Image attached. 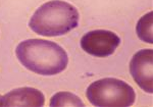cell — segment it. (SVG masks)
<instances>
[{"instance_id": "1", "label": "cell", "mask_w": 153, "mask_h": 107, "mask_svg": "<svg viewBox=\"0 0 153 107\" xmlns=\"http://www.w3.org/2000/svg\"><path fill=\"white\" fill-rule=\"evenodd\" d=\"M16 54L25 68L41 76L60 74L68 63V57L65 49L47 40H25L16 47Z\"/></svg>"}, {"instance_id": "2", "label": "cell", "mask_w": 153, "mask_h": 107, "mask_svg": "<svg viewBox=\"0 0 153 107\" xmlns=\"http://www.w3.org/2000/svg\"><path fill=\"white\" fill-rule=\"evenodd\" d=\"M79 19V12L74 5L61 0H52L44 3L34 12L29 27L40 36L57 37L76 28Z\"/></svg>"}, {"instance_id": "3", "label": "cell", "mask_w": 153, "mask_h": 107, "mask_svg": "<svg viewBox=\"0 0 153 107\" xmlns=\"http://www.w3.org/2000/svg\"><path fill=\"white\" fill-rule=\"evenodd\" d=\"M89 102L98 107H128L134 104L135 91L122 80L105 78L93 82L86 92Z\"/></svg>"}, {"instance_id": "4", "label": "cell", "mask_w": 153, "mask_h": 107, "mask_svg": "<svg viewBox=\"0 0 153 107\" xmlns=\"http://www.w3.org/2000/svg\"><path fill=\"white\" fill-rule=\"evenodd\" d=\"M120 39L115 33L106 30H95L84 35L81 47L88 54L96 57H107L114 53Z\"/></svg>"}, {"instance_id": "5", "label": "cell", "mask_w": 153, "mask_h": 107, "mask_svg": "<svg viewBox=\"0 0 153 107\" xmlns=\"http://www.w3.org/2000/svg\"><path fill=\"white\" fill-rule=\"evenodd\" d=\"M130 71L136 84L147 93H153V50L143 49L133 56Z\"/></svg>"}, {"instance_id": "6", "label": "cell", "mask_w": 153, "mask_h": 107, "mask_svg": "<svg viewBox=\"0 0 153 107\" xmlns=\"http://www.w3.org/2000/svg\"><path fill=\"white\" fill-rule=\"evenodd\" d=\"M45 97L35 88L14 89L0 98V106H43Z\"/></svg>"}, {"instance_id": "7", "label": "cell", "mask_w": 153, "mask_h": 107, "mask_svg": "<svg viewBox=\"0 0 153 107\" xmlns=\"http://www.w3.org/2000/svg\"><path fill=\"white\" fill-rule=\"evenodd\" d=\"M153 12L150 11L143 16L139 19L136 27V32L137 35L142 41L146 43L152 44L153 38H152V19H153Z\"/></svg>"}, {"instance_id": "8", "label": "cell", "mask_w": 153, "mask_h": 107, "mask_svg": "<svg viewBox=\"0 0 153 107\" xmlns=\"http://www.w3.org/2000/svg\"><path fill=\"white\" fill-rule=\"evenodd\" d=\"M50 106H85L78 96L70 92H58L51 97Z\"/></svg>"}, {"instance_id": "9", "label": "cell", "mask_w": 153, "mask_h": 107, "mask_svg": "<svg viewBox=\"0 0 153 107\" xmlns=\"http://www.w3.org/2000/svg\"><path fill=\"white\" fill-rule=\"evenodd\" d=\"M0 98H1V96H0Z\"/></svg>"}]
</instances>
